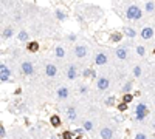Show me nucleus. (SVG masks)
Here are the masks:
<instances>
[{"instance_id": "20e7f679", "label": "nucleus", "mask_w": 155, "mask_h": 139, "mask_svg": "<svg viewBox=\"0 0 155 139\" xmlns=\"http://www.w3.org/2000/svg\"><path fill=\"white\" fill-rule=\"evenodd\" d=\"M22 71H23L26 76H31V74H33L34 68H33V64H31V62H23V64H22Z\"/></svg>"}, {"instance_id": "412c9836", "label": "nucleus", "mask_w": 155, "mask_h": 139, "mask_svg": "<svg viewBox=\"0 0 155 139\" xmlns=\"http://www.w3.org/2000/svg\"><path fill=\"white\" fill-rule=\"evenodd\" d=\"M132 99H133V97H132V94H124V97H123V102H124V104H130V102H132Z\"/></svg>"}, {"instance_id": "473e14b6", "label": "nucleus", "mask_w": 155, "mask_h": 139, "mask_svg": "<svg viewBox=\"0 0 155 139\" xmlns=\"http://www.w3.org/2000/svg\"><path fill=\"white\" fill-rule=\"evenodd\" d=\"M82 131H84L82 128H76L75 131H73V133H75V135H79V136H81V135H82Z\"/></svg>"}, {"instance_id": "4be33fe9", "label": "nucleus", "mask_w": 155, "mask_h": 139, "mask_svg": "<svg viewBox=\"0 0 155 139\" xmlns=\"http://www.w3.org/2000/svg\"><path fill=\"white\" fill-rule=\"evenodd\" d=\"M92 128H93V124H92L90 121H85V122H84V130H87V131H90Z\"/></svg>"}, {"instance_id": "423d86ee", "label": "nucleus", "mask_w": 155, "mask_h": 139, "mask_svg": "<svg viewBox=\"0 0 155 139\" xmlns=\"http://www.w3.org/2000/svg\"><path fill=\"white\" fill-rule=\"evenodd\" d=\"M45 73H47V76H50V77H53V76H56V73H57V68H56V65L48 64V65H47V68H45Z\"/></svg>"}, {"instance_id": "a878e982", "label": "nucleus", "mask_w": 155, "mask_h": 139, "mask_svg": "<svg viewBox=\"0 0 155 139\" xmlns=\"http://www.w3.org/2000/svg\"><path fill=\"white\" fill-rule=\"evenodd\" d=\"M130 88H132V83H126V85H124V88H123V90H124V93H126V94H129Z\"/></svg>"}, {"instance_id": "393cba45", "label": "nucleus", "mask_w": 155, "mask_h": 139, "mask_svg": "<svg viewBox=\"0 0 155 139\" xmlns=\"http://www.w3.org/2000/svg\"><path fill=\"white\" fill-rule=\"evenodd\" d=\"M154 8H155V3L154 2H147L146 3V9L147 11H154Z\"/></svg>"}, {"instance_id": "f3484780", "label": "nucleus", "mask_w": 155, "mask_h": 139, "mask_svg": "<svg viewBox=\"0 0 155 139\" xmlns=\"http://www.w3.org/2000/svg\"><path fill=\"white\" fill-rule=\"evenodd\" d=\"M28 50L30 51H37L39 50V43H37V42H30V43H28Z\"/></svg>"}, {"instance_id": "cd10ccee", "label": "nucleus", "mask_w": 155, "mask_h": 139, "mask_svg": "<svg viewBox=\"0 0 155 139\" xmlns=\"http://www.w3.org/2000/svg\"><path fill=\"white\" fill-rule=\"evenodd\" d=\"M144 51H146V50H144V46H137V53H138L140 56H143Z\"/></svg>"}, {"instance_id": "6e6552de", "label": "nucleus", "mask_w": 155, "mask_h": 139, "mask_svg": "<svg viewBox=\"0 0 155 139\" xmlns=\"http://www.w3.org/2000/svg\"><path fill=\"white\" fill-rule=\"evenodd\" d=\"M98 88H99V90H106V88H109V79H106V77H99V79H98Z\"/></svg>"}, {"instance_id": "e433bc0d", "label": "nucleus", "mask_w": 155, "mask_h": 139, "mask_svg": "<svg viewBox=\"0 0 155 139\" xmlns=\"http://www.w3.org/2000/svg\"><path fill=\"white\" fill-rule=\"evenodd\" d=\"M113 101H115V99H113V97H110V99L107 101V104H109V105H110V104H113Z\"/></svg>"}, {"instance_id": "0eeeda50", "label": "nucleus", "mask_w": 155, "mask_h": 139, "mask_svg": "<svg viewBox=\"0 0 155 139\" xmlns=\"http://www.w3.org/2000/svg\"><path fill=\"white\" fill-rule=\"evenodd\" d=\"M95 62H96V65H104L106 62H107V56H106L104 53H98Z\"/></svg>"}, {"instance_id": "6ab92c4d", "label": "nucleus", "mask_w": 155, "mask_h": 139, "mask_svg": "<svg viewBox=\"0 0 155 139\" xmlns=\"http://www.w3.org/2000/svg\"><path fill=\"white\" fill-rule=\"evenodd\" d=\"M121 39H123L121 33H115V34H112V40H113V42H119Z\"/></svg>"}, {"instance_id": "2eb2a0df", "label": "nucleus", "mask_w": 155, "mask_h": 139, "mask_svg": "<svg viewBox=\"0 0 155 139\" xmlns=\"http://www.w3.org/2000/svg\"><path fill=\"white\" fill-rule=\"evenodd\" d=\"M50 122H51V125H55V127H59V125H60V117L55 114V116H51Z\"/></svg>"}, {"instance_id": "dca6fc26", "label": "nucleus", "mask_w": 155, "mask_h": 139, "mask_svg": "<svg viewBox=\"0 0 155 139\" xmlns=\"http://www.w3.org/2000/svg\"><path fill=\"white\" fill-rule=\"evenodd\" d=\"M124 33H126L129 37H132V39L137 36V33H135V30H133V28H124Z\"/></svg>"}, {"instance_id": "5701e85b", "label": "nucleus", "mask_w": 155, "mask_h": 139, "mask_svg": "<svg viewBox=\"0 0 155 139\" xmlns=\"http://www.w3.org/2000/svg\"><path fill=\"white\" fill-rule=\"evenodd\" d=\"M28 39V34H26V31H20L19 33V40H26Z\"/></svg>"}, {"instance_id": "39448f33", "label": "nucleus", "mask_w": 155, "mask_h": 139, "mask_svg": "<svg viewBox=\"0 0 155 139\" xmlns=\"http://www.w3.org/2000/svg\"><path fill=\"white\" fill-rule=\"evenodd\" d=\"M152 36H154V30L151 26H146V28H143V30H141V37L143 39H152Z\"/></svg>"}, {"instance_id": "72a5a7b5", "label": "nucleus", "mask_w": 155, "mask_h": 139, "mask_svg": "<svg viewBox=\"0 0 155 139\" xmlns=\"http://www.w3.org/2000/svg\"><path fill=\"white\" fill-rule=\"evenodd\" d=\"M126 107H127V104H124V102L118 105V108H119V110H126Z\"/></svg>"}, {"instance_id": "1a4fd4ad", "label": "nucleus", "mask_w": 155, "mask_h": 139, "mask_svg": "<svg viewBox=\"0 0 155 139\" xmlns=\"http://www.w3.org/2000/svg\"><path fill=\"white\" fill-rule=\"evenodd\" d=\"M75 54L78 56V57H84V56L87 54V48H85V46H81V45L76 46V48H75Z\"/></svg>"}, {"instance_id": "2f4dec72", "label": "nucleus", "mask_w": 155, "mask_h": 139, "mask_svg": "<svg viewBox=\"0 0 155 139\" xmlns=\"http://www.w3.org/2000/svg\"><path fill=\"white\" fill-rule=\"evenodd\" d=\"M57 17H59L60 20H64V19H65V14H64L62 11H57Z\"/></svg>"}, {"instance_id": "b1692460", "label": "nucleus", "mask_w": 155, "mask_h": 139, "mask_svg": "<svg viewBox=\"0 0 155 139\" xmlns=\"http://www.w3.org/2000/svg\"><path fill=\"white\" fill-rule=\"evenodd\" d=\"M73 135H75L73 131H64L62 138H64V139H71V138H73Z\"/></svg>"}, {"instance_id": "9d476101", "label": "nucleus", "mask_w": 155, "mask_h": 139, "mask_svg": "<svg viewBox=\"0 0 155 139\" xmlns=\"http://www.w3.org/2000/svg\"><path fill=\"white\" fill-rule=\"evenodd\" d=\"M57 96H59V99H67V97H68V88H65V87L59 88L57 90Z\"/></svg>"}, {"instance_id": "f704fd0d", "label": "nucleus", "mask_w": 155, "mask_h": 139, "mask_svg": "<svg viewBox=\"0 0 155 139\" xmlns=\"http://www.w3.org/2000/svg\"><path fill=\"white\" fill-rule=\"evenodd\" d=\"M79 91H81V93H85V91H87V88H85V87H81V88H79Z\"/></svg>"}, {"instance_id": "f257e3e1", "label": "nucleus", "mask_w": 155, "mask_h": 139, "mask_svg": "<svg viewBox=\"0 0 155 139\" xmlns=\"http://www.w3.org/2000/svg\"><path fill=\"white\" fill-rule=\"evenodd\" d=\"M126 16H127V19L137 20V19H140L141 16H143V11H141L137 5H130L129 8H127V11H126Z\"/></svg>"}, {"instance_id": "9b49d317", "label": "nucleus", "mask_w": 155, "mask_h": 139, "mask_svg": "<svg viewBox=\"0 0 155 139\" xmlns=\"http://www.w3.org/2000/svg\"><path fill=\"white\" fill-rule=\"evenodd\" d=\"M101 138L103 139H112V130L109 127H106L101 130Z\"/></svg>"}, {"instance_id": "7c9ffc66", "label": "nucleus", "mask_w": 155, "mask_h": 139, "mask_svg": "<svg viewBox=\"0 0 155 139\" xmlns=\"http://www.w3.org/2000/svg\"><path fill=\"white\" fill-rule=\"evenodd\" d=\"M135 139H147V136H146V135H143V133H138V135L135 136Z\"/></svg>"}, {"instance_id": "f8f14e48", "label": "nucleus", "mask_w": 155, "mask_h": 139, "mask_svg": "<svg viewBox=\"0 0 155 139\" xmlns=\"http://www.w3.org/2000/svg\"><path fill=\"white\" fill-rule=\"evenodd\" d=\"M67 76H68V79H75V77H76V68H75V65H70V67H68Z\"/></svg>"}, {"instance_id": "58836bf2", "label": "nucleus", "mask_w": 155, "mask_h": 139, "mask_svg": "<svg viewBox=\"0 0 155 139\" xmlns=\"http://www.w3.org/2000/svg\"><path fill=\"white\" fill-rule=\"evenodd\" d=\"M154 128H155V122H154Z\"/></svg>"}, {"instance_id": "f03ea898", "label": "nucleus", "mask_w": 155, "mask_h": 139, "mask_svg": "<svg viewBox=\"0 0 155 139\" xmlns=\"http://www.w3.org/2000/svg\"><path fill=\"white\" fill-rule=\"evenodd\" d=\"M135 113H137V121H143L146 114H147V107L146 104H138L137 108H135Z\"/></svg>"}, {"instance_id": "7ed1b4c3", "label": "nucleus", "mask_w": 155, "mask_h": 139, "mask_svg": "<svg viewBox=\"0 0 155 139\" xmlns=\"http://www.w3.org/2000/svg\"><path fill=\"white\" fill-rule=\"evenodd\" d=\"M8 77H9V70L6 68L5 64H2L0 65V80L5 82V80H8Z\"/></svg>"}, {"instance_id": "4c0bfd02", "label": "nucleus", "mask_w": 155, "mask_h": 139, "mask_svg": "<svg viewBox=\"0 0 155 139\" xmlns=\"http://www.w3.org/2000/svg\"><path fill=\"white\" fill-rule=\"evenodd\" d=\"M76 139H82V138H81V136H78V138H76Z\"/></svg>"}, {"instance_id": "4468645a", "label": "nucleus", "mask_w": 155, "mask_h": 139, "mask_svg": "<svg viewBox=\"0 0 155 139\" xmlns=\"http://www.w3.org/2000/svg\"><path fill=\"white\" fill-rule=\"evenodd\" d=\"M67 116H68V119H70V121L76 119V110L73 108V107H70L68 110H67Z\"/></svg>"}, {"instance_id": "aec40b11", "label": "nucleus", "mask_w": 155, "mask_h": 139, "mask_svg": "<svg viewBox=\"0 0 155 139\" xmlns=\"http://www.w3.org/2000/svg\"><path fill=\"white\" fill-rule=\"evenodd\" d=\"M64 54H65L64 48H62V46H57V48H56V56H57V57H62Z\"/></svg>"}, {"instance_id": "c85d7f7f", "label": "nucleus", "mask_w": 155, "mask_h": 139, "mask_svg": "<svg viewBox=\"0 0 155 139\" xmlns=\"http://www.w3.org/2000/svg\"><path fill=\"white\" fill-rule=\"evenodd\" d=\"M133 74H135V76H141V68L135 67V68H133Z\"/></svg>"}, {"instance_id": "c9c22d12", "label": "nucleus", "mask_w": 155, "mask_h": 139, "mask_svg": "<svg viewBox=\"0 0 155 139\" xmlns=\"http://www.w3.org/2000/svg\"><path fill=\"white\" fill-rule=\"evenodd\" d=\"M68 39H70V40H76V36H75V34H70Z\"/></svg>"}, {"instance_id": "a211bd4d", "label": "nucleus", "mask_w": 155, "mask_h": 139, "mask_svg": "<svg viewBox=\"0 0 155 139\" xmlns=\"http://www.w3.org/2000/svg\"><path fill=\"white\" fill-rule=\"evenodd\" d=\"M2 36H3V39H9V37L12 36V30H11V28H6Z\"/></svg>"}, {"instance_id": "ddd939ff", "label": "nucleus", "mask_w": 155, "mask_h": 139, "mask_svg": "<svg viewBox=\"0 0 155 139\" xmlns=\"http://www.w3.org/2000/svg\"><path fill=\"white\" fill-rule=\"evenodd\" d=\"M116 56H118V59H126L127 57L126 48H118V50H116Z\"/></svg>"}, {"instance_id": "bb28decb", "label": "nucleus", "mask_w": 155, "mask_h": 139, "mask_svg": "<svg viewBox=\"0 0 155 139\" xmlns=\"http://www.w3.org/2000/svg\"><path fill=\"white\" fill-rule=\"evenodd\" d=\"M84 74L87 76V77H89V76H93V77H95V71H92V70H85V71H84Z\"/></svg>"}, {"instance_id": "c756f323", "label": "nucleus", "mask_w": 155, "mask_h": 139, "mask_svg": "<svg viewBox=\"0 0 155 139\" xmlns=\"http://www.w3.org/2000/svg\"><path fill=\"white\" fill-rule=\"evenodd\" d=\"M0 136H2V138L6 136V133H5V127H3V125H0Z\"/></svg>"}]
</instances>
